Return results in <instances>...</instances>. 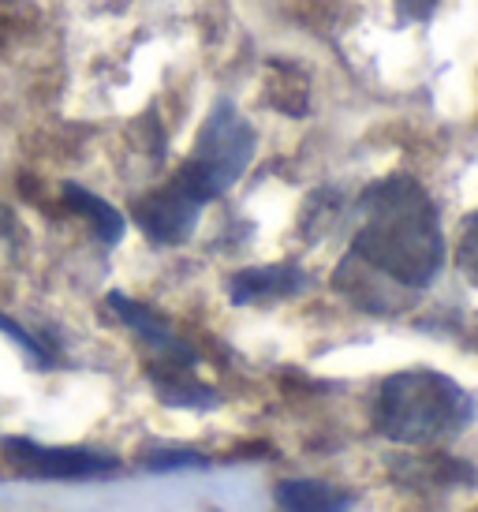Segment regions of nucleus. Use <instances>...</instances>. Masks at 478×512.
Returning <instances> with one entry per match:
<instances>
[{"label": "nucleus", "mask_w": 478, "mask_h": 512, "mask_svg": "<svg viewBox=\"0 0 478 512\" xmlns=\"http://www.w3.org/2000/svg\"><path fill=\"white\" fill-rule=\"evenodd\" d=\"M146 471H183V468H210V460L191 449H157V453L142 456Z\"/></svg>", "instance_id": "nucleus-11"}, {"label": "nucleus", "mask_w": 478, "mask_h": 512, "mask_svg": "<svg viewBox=\"0 0 478 512\" xmlns=\"http://www.w3.org/2000/svg\"><path fill=\"white\" fill-rule=\"evenodd\" d=\"M202 191H198L183 172H176L169 184L142 195L135 202V225L142 228V236L150 243H161V247H176V243H187L191 232H195L198 217H202Z\"/></svg>", "instance_id": "nucleus-4"}, {"label": "nucleus", "mask_w": 478, "mask_h": 512, "mask_svg": "<svg viewBox=\"0 0 478 512\" xmlns=\"http://www.w3.org/2000/svg\"><path fill=\"white\" fill-rule=\"evenodd\" d=\"M307 288V273L292 262H273V266H251L239 270L228 281V299L236 307H258V303H277Z\"/></svg>", "instance_id": "nucleus-7"}, {"label": "nucleus", "mask_w": 478, "mask_h": 512, "mask_svg": "<svg viewBox=\"0 0 478 512\" xmlns=\"http://www.w3.org/2000/svg\"><path fill=\"white\" fill-rule=\"evenodd\" d=\"M0 329H4V333H8V337H12V341L19 344V348H23V352H27V356L38 363V367H49V363H53V359H49V352H45L42 344L34 341V337H30L27 329L19 326V322H12V318H4V314H0Z\"/></svg>", "instance_id": "nucleus-13"}, {"label": "nucleus", "mask_w": 478, "mask_h": 512, "mask_svg": "<svg viewBox=\"0 0 478 512\" xmlns=\"http://www.w3.org/2000/svg\"><path fill=\"white\" fill-rule=\"evenodd\" d=\"M437 4H441V0H396V15H400L404 23H426V19L437 12Z\"/></svg>", "instance_id": "nucleus-14"}, {"label": "nucleus", "mask_w": 478, "mask_h": 512, "mask_svg": "<svg viewBox=\"0 0 478 512\" xmlns=\"http://www.w3.org/2000/svg\"><path fill=\"white\" fill-rule=\"evenodd\" d=\"M109 307H113V311L120 314V322H124V326L154 352V367H195L198 363L195 348H191L187 341H180V337L172 333L169 322H165L157 311L142 307V303H135V299L120 296V292L109 296Z\"/></svg>", "instance_id": "nucleus-6"}, {"label": "nucleus", "mask_w": 478, "mask_h": 512, "mask_svg": "<svg viewBox=\"0 0 478 512\" xmlns=\"http://www.w3.org/2000/svg\"><path fill=\"white\" fill-rule=\"evenodd\" d=\"M352 255L400 288H426L445 266V236L430 191L393 172L374 180L355 206Z\"/></svg>", "instance_id": "nucleus-1"}, {"label": "nucleus", "mask_w": 478, "mask_h": 512, "mask_svg": "<svg viewBox=\"0 0 478 512\" xmlns=\"http://www.w3.org/2000/svg\"><path fill=\"white\" fill-rule=\"evenodd\" d=\"M64 202H68L75 214H83L86 221H90V228H94V236H98L101 243L113 247V243L124 240V217H120V210L109 206L105 199L90 195V191L79 184H64Z\"/></svg>", "instance_id": "nucleus-10"}, {"label": "nucleus", "mask_w": 478, "mask_h": 512, "mask_svg": "<svg viewBox=\"0 0 478 512\" xmlns=\"http://www.w3.org/2000/svg\"><path fill=\"white\" fill-rule=\"evenodd\" d=\"M456 266H460V273H464L467 281L478 288V210L467 217L460 247H456Z\"/></svg>", "instance_id": "nucleus-12"}, {"label": "nucleus", "mask_w": 478, "mask_h": 512, "mask_svg": "<svg viewBox=\"0 0 478 512\" xmlns=\"http://www.w3.org/2000/svg\"><path fill=\"white\" fill-rule=\"evenodd\" d=\"M254 150H258V135H254L251 120L239 113L232 101H217L180 172L202 191V199L213 202L221 199L228 187H236L239 176L251 169Z\"/></svg>", "instance_id": "nucleus-3"}, {"label": "nucleus", "mask_w": 478, "mask_h": 512, "mask_svg": "<svg viewBox=\"0 0 478 512\" xmlns=\"http://www.w3.org/2000/svg\"><path fill=\"white\" fill-rule=\"evenodd\" d=\"M475 419V397L449 374L415 367L389 374L374 400V427L396 445H437Z\"/></svg>", "instance_id": "nucleus-2"}, {"label": "nucleus", "mask_w": 478, "mask_h": 512, "mask_svg": "<svg viewBox=\"0 0 478 512\" xmlns=\"http://www.w3.org/2000/svg\"><path fill=\"white\" fill-rule=\"evenodd\" d=\"M191 370L195 367H150V382L169 408H213L217 404V393L198 382Z\"/></svg>", "instance_id": "nucleus-9"}, {"label": "nucleus", "mask_w": 478, "mask_h": 512, "mask_svg": "<svg viewBox=\"0 0 478 512\" xmlns=\"http://www.w3.org/2000/svg\"><path fill=\"white\" fill-rule=\"evenodd\" d=\"M4 456L19 475L30 479H101L113 475L120 464L116 456L94 449H71V445H38L30 438H4Z\"/></svg>", "instance_id": "nucleus-5"}, {"label": "nucleus", "mask_w": 478, "mask_h": 512, "mask_svg": "<svg viewBox=\"0 0 478 512\" xmlns=\"http://www.w3.org/2000/svg\"><path fill=\"white\" fill-rule=\"evenodd\" d=\"M273 498L284 512H352L355 498L318 479H281Z\"/></svg>", "instance_id": "nucleus-8"}]
</instances>
